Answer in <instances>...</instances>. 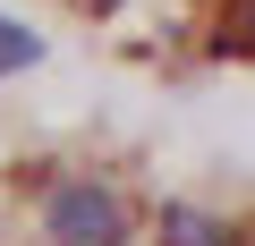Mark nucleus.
Wrapping results in <instances>:
<instances>
[{
	"label": "nucleus",
	"instance_id": "1",
	"mask_svg": "<svg viewBox=\"0 0 255 246\" xmlns=\"http://www.w3.org/2000/svg\"><path fill=\"white\" fill-rule=\"evenodd\" d=\"M43 229H51V246H128V204L102 178H60L43 204Z\"/></svg>",
	"mask_w": 255,
	"mask_h": 246
},
{
	"label": "nucleus",
	"instance_id": "2",
	"mask_svg": "<svg viewBox=\"0 0 255 246\" xmlns=\"http://www.w3.org/2000/svg\"><path fill=\"white\" fill-rule=\"evenodd\" d=\"M204 51H213V60H230V51H255V0H213Z\"/></svg>",
	"mask_w": 255,
	"mask_h": 246
},
{
	"label": "nucleus",
	"instance_id": "3",
	"mask_svg": "<svg viewBox=\"0 0 255 246\" xmlns=\"http://www.w3.org/2000/svg\"><path fill=\"white\" fill-rule=\"evenodd\" d=\"M162 246H238V229H221L196 204H162Z\"/></svg>",
	"mask_w": 255,
	"mask_h": 246
},
{
	"label": "nucleus",
	"instance_id": "4",
	"mask_svg": "<svg viewBox=\"0 0 255 246\" xmlns=\"http://www.w3.org/2000/svg\"><path fill=\"white\" fill-rule=\"evenodd\" d=\"M26 60H43V43H34V34H26L17 17H0V77H17Z\"/></svg>",
	"mask_w": 255,
	"mask_h": 246
}]
</instances>
